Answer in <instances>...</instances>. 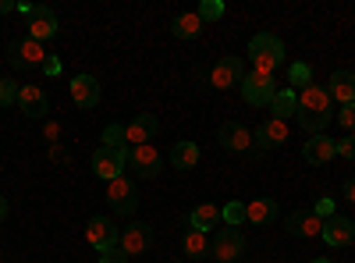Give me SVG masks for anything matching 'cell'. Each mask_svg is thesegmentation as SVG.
<instances>
[{"instance_id": "7", "label": "cell", "mask_w": 355, "mask_h": 263, "mask_svg": "<svg viewBox=\"0 0 355 263\" xmlns=\"http://www.w3.org/2000/svg\"><path fill=\"white\" fill-rule=\"evenodd\" d=\"M128 167L139 174V178H157L160 167H164V157L153 142H146V146H132L128 150Z\"/></svg>"}, {"instance_id": "15", "label": "cell", "mask_w": 355, "mask_h": 263, "mask_svg": "<svg viewBox=\"0 0 355 263\" xmlns=\"http://www.w3.org/2000/svg\"><path fill=\"white\" fill-rule=\"evenodd\" d=\"M224 150H234V153H249L252 150V132L242 125V121H224L220 132H217Z\"/></svg>"}, {"instance_id": "17", "label": "cell", "mask_w": 355, "mask_h": 263, "mask_svg": "<svg viewBox=\"0 0 355 263\" xmlns=\"http://www.w3.org/2000/svg\"><path fill=\"white\" fill-rule=\"evenodd\" d=\"M18 107H21V114H28V118H36V121L50 114V100H46V93L40 90V85H21Z\"/></svg>"}, {"instance_id": "2", "label": "cell", "mask_w": 355, "mask_h": 263, "mask_svg": "<svg viewBox=\"0 0 355 263\" xmlns=\"http://www.w3.org/2000/svg\"><path fill=\"white\" fill-rule=\"evenodd\" d=\"M249 61H252V71H256V75H270V78H274V71H277L281 61H284V43H281L277 36H270V33L252 36V40H249Z\"/></svg>"}, {"instance_id": "33", "label": "cell", "mask_w": 355, "mask_h": 263, "mask_svg": "<svg viewBox=\"0 0 355 263\" xmlns=\"http://www.w3.org/2000/svg\"><path fill=\"white\" fill-rule=\"evenodd\" d=\"M103 146H125V128L121 125H110L103 132Z\"/></svg>"}, {"instance_id": "34", "label": "cell", "mask_w": 355, "mask_h": 263, "mask_svg": "<svg viewBox=\"0 0 355 263\" xmlns=\"http://www.w3.org/2000/svg\"><path fill=\"white\" fill-rule=\"evenodd\" d=\"M100 263H128V253L121 246H114V249H103L100 253Z\"/></svg>"}, {"instance_id": "27", "label": "cell", "mask_w": 355, "mask_h": 263, "mask_svg": "<svg viewBox=\"0 0 355 263\" xmlns=\"http://www.w3.org/2000/svg\"><path fill=\"white\" fill-rule=\"evenodd\" d=\"M171 33H174L178 40H196V36L202 33V18H199V11H192V15H178L174 25H171Z\"/></svg>"}, {"instance_id": "10", "label": "cell", "mask_w": 355, "mask_h": 263, "mask_svg": "<svg viewBox=\"0 0 355 263\" xmlns=\"http://www.w3.org/2000/svg\"><path fill=\"white\" fill-rule=\"evenodd\" d=\"M85 239H89V246H93V249H114L117 246V239H121V231H117L114 228V221L110 217H93V221H89L85 224Z\"/></svg>"}, {"instance_id": "21", "label": "cell", "mask_w": 355, "mask_h": 263, "mask_svg": "<svg viewBox=\"0 0 355 263\" xmlns=\"http://www.w3.org/2000/svg\"><path fill=\"white\" fill-rule=\"evenodd\" d=\"M327 96L338 100L341 107L345 103H355V75L352 71H334L331 82H327Z\"/></svg>"}, {"instance_id": "8", "label": "cell", "mask_w": 355, "mask_h": 263, "mask_svg": "<svg viewBox=\"0 0 355 263\" xmlns=\"http://www.w3.org/2000/svg\"><path fill=\"white\" fill-rule=\"evenodd\" d=\"M245 78V61L242 57H220L210 71V85L214 90H231V85H242Z\"/></svg>"}, {"instance_id": "18", "label": "cell", "mask_w": 355, "mask_h": 263, "mask_svg": "<svg viewBox=\"0 0 355 263\" xmlns=\"http://www.w3.org/2000/svg\"><path fill=\"white\" fill-rule=\"evenodd\" d=\"M68 90H71V100H75L82 110H93V107L100 103V82H96L93 75H75Z\"/></svg>"}, {"instance_id": "25", "label": "cell", "mask_w": 355, "mask_h": 263, "mask_svg": "<svg viewBox=\"0 0 355 263\" xmlns=\"http://www.w3.org/2000/svg\"><path fill=\"white\" fill-rule=\"evenodd\" d=\"M295 107H299V93L295 90H277V96H274V103H270V118H281V121H288L291 114H295Z\"/></svg>"}, {"instance_id": "40", "label": "cell", "mask_w": 355, "mask_h": 263, "mask_svg": "<svg viewBox=\"0 0 355 263\" xmlns=\"http://www.w3.org/2000/svg\"><path fill=\"white\" fill-rule=\"evenodd\" d=\"M15 11V0H0V15H11Z\"/></svg>"}, {"instance_id": "26", "label": "cell", "mask_w": 355, "mask_h": 263, "mask_svg": "<svg viewBox=\"0 0 355 263\" xmlns=\"http://www.w3.org/2000/svg\"><path fill=\"white\" fill-rule=\"evenodd\" d=\"M182 249H185V256H192V260H206V253H210V239H206V231L189 228L185 239H182Z\"/></svg>"}, {"instance_id": "4", "label": "cell", "mask_w": 355, "mask_h": 263, "mask_svg": "<svg viewBox=\"0 0 355 263\" xmlns=\"http://www.w3.org/2000/svg\"><path fill=\"white\" fill-rule=\"evenodd\" d=\"M239 90H242L245 103H252V107H270L281 85H277L270 75H256V71H245V78H242V85H239Z\"/></svg>"}, {"instance_id": "42", "label": "cell", "mask_w": 355, "mask_h": 263, "mask_svg": "<svg viewBox=\"0 0 355 263\" xmlns=\"http://www.w3.org/2000/svg\"><path fill=\"white\" fill-rule=\"evenodd\" d=\"M313 263H331V260H327V256H316V260H313Z\"/></svg>"}, {"instance_id": "13", "label": "cell", "mask_w": 355, "mask_h": 263, "mask_svg": "<svg viewBox=\"0 0 355 263\" xmlns=\"http://www.w3.org/2000/svg\"><path fill=\"white\" fill-rule=\"evenodd\" d=\"M323 242L334 246V249L352 246V242H355V221H348V217H341V214L327 217V221H323Z\"/></svg>"}, {"instance_id": "39", "label": "cell", "mask_w": 355, "mask_h": 263, "mask_svg": "<svg viewBox=\"0 0 355 263\" xmlns=\"http://www.w3.org/2000/svg\"><path fill=\"white\" fill-rule=\"evenodd\" d=\"M46 139H61V125H46Z\"/></svg>"}, {"instance_id": "22", "label": "cell", "mask_w": 355, "mask_h": 263, "mask_svg": "<svg viewBox=\"0 0 355 263\" xmlns=\"http://www.w3.org/2000/svg\"><path fill=\"white\" fill-rule=\"evenodd\" d=\"M245 221L249 224H270V221H277V199H252V203H245Z\"/></svg>"}, {"instance_id": "12", "label": "cell", "mask_w": 355, "mask_h": 263, "mask_svg": "<svg viewBox=\"0 0 355 263\" xmlns=\"http://www.w3.org/2000/svg\"><path fill=\"white\" fill-rule=\"evenodd\" d=\"M28 18V40H36V43H46V40H53L57 36V15L50 11V8H33L25 15Z\"/></svg>"}, {"instance_id": "14", "label": "cell", "mask_w": 355, "mask_h": 263, "mask_svg": "<svg viewBox=\"0 0 355 263\" xmlns=\"http://www.w3.org/2000/svg\"><path fill=\"white\" fill-rule=\"evenodd\" d=\"M284 139H288V121H281V118H266V121L252 132V142H256L259 153H263V150H277Z\"/></svg>"}, {"instance_id": "6", "label": "cell", "mask_w": 355, "mask_h": 263, "mask_svg": "<svg viewBox=\"0 0 355 263\" xmlns=\"http://www.w3.org/2000/svg\"><path fill=\"white\" fill-rule=\"evenodd\" d=\"M8 57H11V65L15 68H43V61H46V50H43V43H36V40H11L8 43Z\"/></svg>"}, {"instance_id": "23", "label": "cell", "mask_w": 355, "mask_h": 263, "mask_svg": "<svg viewBox=\"0 0 355 263\" xmlns=\"http://www.w3.org/2000/svg\"><path fill=\"white\" fill-rule=\"evenodd\" d=\"M171 164H174L178 171H192V167L199 164V146H196V142H189V139L174 142V150H171Z\"/></svg>"}, {"instance_id": "16", "label": "cell", "mask_w": 355, "mask_h": 263, "mask_svg": "<svg viewBox=\"0 0 355 263\" xmlns=\"http://www.w3.org/2000/svg\"><path fill=\"white\" fill-rule=\"evenodd\" d=\"M288 231L295 239H320L323 235V217H316L313 210H291Z\"/></svg>"}, {"instance_id": "31", "label": "cell", "mask_w": 355, "mask_h": 263, "mask_svg": "<svg viewBox=\"0 0 355 263\" xmlns=\"http://www.w3.org/2000/svg\"><path fill=\"white\" fill-rule=\"evenodd\" d=\"M199 18H202V22L224 18V4H220V0H202V4H199Z\"/></svg>"}, {"instance_id": "28", "label": "cell", "mask_w": 355, "mask_h": 263, "mask_svg": "<svg viewBox=\"0 0 355 263\" xmlns=\"http://www.w3.org/2000/svg\"><path fill=\"white\" fill-rule=\"evenodd\" d=\"M306 85H313V71H309V65H291V71H288V90H306Z\"/></svg>"}, {"instance_id": "19", "label": "cell", "mask_w": 355, "mask_h": 263, "mask_svg": "<svg viewBox=\"0 0 355 263\" xmlns=\"http://www.w3.org/2000/svg\"><path fill=\"white\" fill-rule=\"evenodd\" d=\"M157 132H160V121L153 118V114H139L132 125H125V142H132V146H146V142H153Z\"/></svg>"}, {"instance_id": "30", "label": "cell", "mask_w": 355, "mask_h": 263, "mask_svg": "<svg viewBox=\"0 0 355 263\" xmlns=\"http://www.w3.org/2000/svg\"><path fill=\"white\" fill-rule=\"evenodd\" d=\"M18 90H21L18 82H11V78H0V107H11V103H18Z\"/></svg>"}, {"instance_id": "9", "label": "cell", "mask_w": 355, "mask_h": 263, "mask_svg": "<svg viewBox=\"0 0 355 263\" xmlns=\"http://www.w3.org/2000/svg\"><path fill=\"white\" fill-rule=\"evenodd\" d=\"M107 203L117 210V214H135V207H139V196H135V185L125 178H114V182H107Z\"/></svg>"}, {"instance_id": "11", "label": "cell", "mask_w": 355, "mask_h": 263, "mask_svg": "<svg viewBox=\"0 0 355 263\" xmlns=\"http://www.w3.org/2000/svg\"><path fill=\"white\" fill-rule=\"evenodd\" d=\"M117 246H121L128 256H142L146 249L153 246V228H150V224H142V221H135V224H128V228L121 231Z\"/></svg>"}, {"instance_id": "29", "label": "cell", "mask_w": 355, "mask_h": 263, "mask_svg": "<svg viewBox=\"0 0 355 263\" xmlns=\"http://www.w3.org/2000/svg\"><path fill=\"white\" fill-rule=\"evenodd\" d=\"M220 217H224V224H227V228L245 224V203H227V207L220 210Z\"/></svg>"}, {"instance_id": "20", "label": "cell", "mask_w": 355, "mask_h": 263, "mask_svg": "<svg viewBox=\"0 0 355 263\" xmlns=\"http://www.w3.org/2000/svg\"><path fill=\"white\" fill-rule=\"evenodd\" d=\"M302 157H306L309 164H327V160H334V157H338V139H331V135H309Z\"/></svg>"}, {"instance_id": "35", "label": "cell", "mask_w": 355, "mask_h": 263, "mask_svg": "<svg viewBox=\"0 0 355 263\" xmlns=\"http://www.w3.org/2000/svg\"><path fill=\"white\" fill-rule=\"evenodd\" d=\"M313 214H316V217H323V221H327V217H334V199L320 196V199H316V207H313Z\"/></svg>"}, {"instance_id": "41", "label": "cell", "mask_w": 355, "mask_h": 263, "mask_svg": "<svg viewBox=\"0 0 355 263\" xmlns=\"http://www.w3.org/2000/svg\"><path fill=\"white\" fill-rule=\"evenodd\" d=\"M4 217H8V199L0 196V221H4Z\"/></svg>"}, {"instance_id": "24", "label": "cell", "mask_w": 355, "mask_h": 263, "mask_svg": "<svg viewBox=\"0 0 355 263\" xmlns=\"http://www.w3.org/2000/svg\"><path fill=\"white\" fill-rule=\"evenodd\" d=\"M220 210H224V207H217V203H202V207H196V210H192L189 224H192V228H199V231L217 228V224L224 221V217H220Z\"/></svg>"}, {"instance_id": "36", "label": "cell", "mask_w": 355, "mask_h": 263, "mask_svg": "<svg viewBox=\"0 0 355 263\" xmlns=\"http://www.w3.org/2000/svg\"><path fill=\"white\" fill-rule=\"evenodd\" d=\"M338 157H345V160H355V135H345V139H338Z\"/></svg>"}, {"instance_id": "1", "label": "cell", "mask_w": 355, "mask_h": 263, "mask_svg": "<svg viewBox=\"0 0 355 263\" xmlns=\"http://www.w3.org/2000/svg\"><path fill=\"white\" fill-rule=\"evenodd\" d=\"M331 96L323 85H306V90L299 93V107H295V118H299V125L309 132V135H323V128H327L334 121V114H331Z\"/></svg>"}, {"instance_id": "3", "label": "cell", "mask_w": 355, "mask_h": 263, "mask_svg": "<svg viewBox=\"0 0 355 263\" xmlns=\"http://www.w3.org/2000/svg\"><path fill=\"white\" fill-rule=\"evenodd\" d=\"M125 167H128V146H100V150L93 153V171L103 182L121 178Z\"/></svg>"}, {"instance_id": "38", "label": "cell", "mask_w": 355, "mask_h": 263, "mask_svg": "<svg viewBox=\"0 0 355 263\" xmlns=\"http://www.w3.org/2000/svg\"><path fill=\"white\" fill-rule=\"evenodd\" d=\"M345 199H348V203H355V178H348V182H345Z\"/></svg>"}, {"instance_id": "37", "label": "cell", "mask_w": 355, "mask_h": 263, "mask_svg": "<svg viewBox=\"0 0 355 263\" xmlns=\"http://www.w3.org/2000/svg\"><path fill=\"white\" fill-rule=\"evenodd\" d=\"M43 71H46V75H57V71H61V57H53V53H50L46 61H43Z\"/></svg>"}, {"instance_id": "32", "label": "cell", "mask_w": 355, "mask_h": 263, "mask_svg": "<svg viewBox=\"0 0 355 263\" xmlns=\"http://www.w3.org/2000/svg\"><path fill=\"white\" fill-rule=\"evenodd\" d=\"M334 118H338V125H341V128L352 135V132H355V103H345V107L334 114Z\"/></svg>"}, {"instance_id": "5", "label": "cell", "mask_w": 355, "mask_h": 263, "mask_svg": "<svg viewBox=\"0 0 355 263\" xmlns=\"http://www.w3.org/2000/svg\"><path fill=\"white\" fill-rule=\"evenodd\" d=\"M210 253H214V260H220V263H239V256L245 253V235L239 228H220L217 235H214V242H210Z\"/></svg>"}]
</instances>
